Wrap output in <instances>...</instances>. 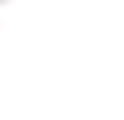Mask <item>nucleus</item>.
<instances>
[{
	"mask_svg": "<svg viewBox=\"0 0 124 120\" xmlns=\"http://www.w3.org/2000/svg\"><path fill=\"white\" fill-rule=\"evenodd\" d=\"M0 120H124V0H0Z\"/></svg>",
	"mask_w": 124,
	"mask_h": 120,
	"instance_id": "nucleus-1",
	"label": "nucleus"
}]
</instances>
